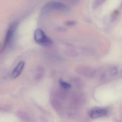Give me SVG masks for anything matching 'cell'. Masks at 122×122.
Wrapping results in <instances>:
<instances>
[{"instance_id":"obj_1","label":"cell","mask_w":122,"mask_h":122,"mask_svg":"<svg viewBox=\"0 0 122 122\" xmlns=\"http://www.w3.org/2000/svg\"><path fill=\"white\" fill-rule=\"evenodd\" d=\"M34 37L36 42L41 45L48 46L53 43L51 38L47 36L42 30L39 28L35 31Z\"/></svg>"},{"instance_id":"obj_2","label":"cell","mask_w":122,"mask_h":122,"mask_svg":"<svg viewBox=\"0 0 122 122\" xmlns=\"http://www.w3.org/2000/svg\"><path fill=\"white\" fill-rule=\"evenodd\" d=\"M67 9V6L62 3L52 2L48 3L44 6L42 8V12L43 13L52 10L65 11Z\"/></svg>"},{"instance_id":"obj_3","label":"cell","mask_w":122,"mask_h":122,"mask_svg":"<svg viewBox=\"0 0 122 122\" xmlns=\"http://www.w3.org/2000/svg\"><path fill=\"white\" fill-rule=\"evenodd\" d=\"M17 23H14L10 25L9 26V28H8L5 35V38L4 45L3 48V50L5 49L9 43H10L11 41L12 40L14 34L17 29Z\"/></svg>"},{"instance_id":"obj_4","label":"cell","mask_w":122,"mask_h":122,"mask_svg":"<svg viewBox=\"0 0 122 122\" xmlns=\"http://www.w3.org/2000/svg\"><path fill=\"white\" fill-rule=\"evenodd\" d=\"M107 113V110L103 108H95L89 112V115L91 118L96 119L105 116Z\"/></svg>"},{"instance_id":"obj_5","label":"cell","mask_w":122,"mask_h":122,"mask_svg":"<svg viewBox=\"0 0 122 122\" xmlns=\"http://www.w3.org/2000/svg\"><path fill=\"white\" fill-rule=\"evenodd\" d=\"M25 65V63L24 61H21L19 63L12 72L11 74L12 78H16L20 75L24 69Z\"/></svg>"},{"instance_id":"obj_6","label":"cell","mask_w":122,"mask_h":122,"mask_svg":"<svg viewBox=\"0 0 122 122\" xmlns=\"http://www.w3.org/2000/svg\"><path fill=\"white\" fill-rule=\"evenodd\" d=\"M59 83L61 87L65 89H69L71 87V85L63 80H60L59 81Z\"/></svg>"},{"instance_id":"obj_7","label":"cell","mask_w":122,"mask_h":122,"mask_svg":"<svg viewBox=\"0 0 122 122\" xmlns=\"http://www.w3.org/2000/svg\"><path fill=\"white\" fill-rule=\"evenodd\" d=\"M76 23V22L74 20H69V21H67L66 23V24L67 25H75Z\"/></svg>"},{"instance_id":"obj_8","label":"cell","mask_w":122,"mask_h":122,"mask_svg":"<svg viewBox=\"0 0 122 122\" xmlns=\"http://www.w3.org/2000/svg\"><path fill=\"white\" fill-rule=\"evenodd\" d=\"M117 72V70L116 68H113L111 70V73L112 75H115Z\"/></svg>"},{"instance_id":"obj_9","label":"cell","mask_w":122,"mask_h":122,"mask_svg":"<svg viewBox=\"0 0 122 122\" xmlns=\"http://www.w3.org/2000/svg\"></svg>"}]
</instances>
